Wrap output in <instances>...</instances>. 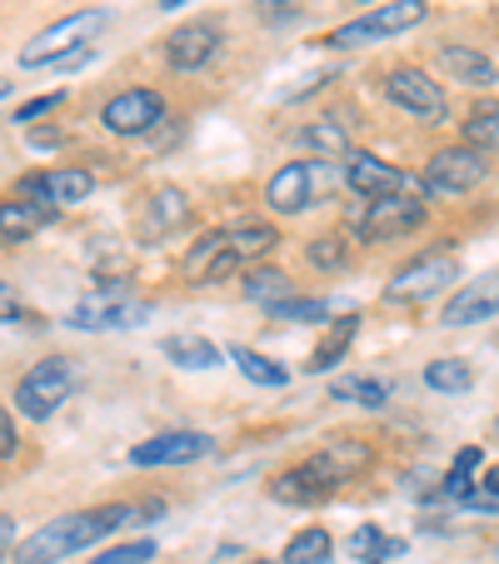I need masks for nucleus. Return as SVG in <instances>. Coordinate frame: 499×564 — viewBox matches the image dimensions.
<instances>
[{"label":"nucleus","mask_w":499,"mask_h":564,"mask_svg":"<svg viewBox=\"0 0 499 564\" xmlns=\"http://www.w3.org/2000/svg\"><path fill=\"white\" fill-rule=\"evenodd\" d=\"M150 514H160V500H150V505H106V510L61 514V520L41 524L31 540H21L15 564H61V560H70V554L90 550L96 540H106V534L126 530L130 520H150Z\"/></svg>","instance_id":"f257e3e1"},{"label":"nucleus","mask_w":499,"mask_h":564,"mask_svg":"<svg viewBox=\"0 0 499 564\" xmlns=\"http://www.w3.org/2000/svg\"><path fill=\"white\" fill-rule=\"evenodd\" d=\"M280 246V230L270 220H240V225H225V230H205L181 260V275L191 285H215L225 280L230 270L240 265H256L260 256Z\"/></svg>","instance_id":"f03ea898"},{"label":"nucleus","mask_w":499,"mask_h":564,"mask_svg":"<svg viewBox=\"0 0 499 564\" xmlns=\"http://www.w3.org/2000/svg\"><path fill=\"white\" fill-rule=\"evenodd\" d=\"M110 25L106 11H70L61 15L55 25H45L41 35H31V41L21 45V70H45L51 61H61L65 51H75V45H96V35Z\"/></svg>","instance_id":"7ed1b4c3"},{"label":"nucleus","mask_w":499,"mask_h":564,"mask_svg":"<svg viewBox=\"0 0 499 564\" xmlns=\"http://www.w3.org/2000/svg\"><path fill=\"white\" fill-rule=\"evenodd\" d=\"M150 315H155V310H150L145 300H135L130 290L100 285V290H90L86 300H75L65 325H75V330H140Z\"/></svg>","instance_id":"20e7f679"},{"label":"nucleus","mask_w":499,"mask_h":564,"mask_svg":"<svg viewBox=\"0 0 499 564\" xmlns=\"http://www.w3.org/2000/svg\"><path fill=\"white\" fill-rule=\"evenodd\" d=\"M70 390H75V365L65 355H51V360L25 370V380L15 384V405H21L25 420H51L70 400Z\"/></svg>","instance_id":"39448f33"},{"label":"nucleus","mask_w":499,"mask_h":564,"mask_svg":"<svg viewBox=\"0 0 499 564\" xmlns=\"http://www.w3.org/2000/svg\"><path fill=\"white\" fill-rule=\"evenodd\" d=\"M430 15L425 0H390V6H380V11L360 15V21L340 25L335 31V41L329 45H340V51H355V45H375V41H390V35H404L414 31V25Z\"/></svg>","instance_id":"423d86ee"},{"label":"nucleus","mask_w":499,"mask_h":564,"mask_svg":"<svg viewBox=\"0 0 499 564\" xmlns=\"http://www.w3.org/2000/svg\"><path fill=\"white\" fill-rule=\"evenodd\" d=\"M489 175V160H485V150H475V145H445V150H435L430 155V165H425V191H435V195H465V191H475L479 181Z\"/></svg>","instance_id":"0eeeda50"},{"label":"nucleus","mask_w":499,"mask_h":564,"mask_svg":"<svg viewBox=\"0 0 499 564\" xmlns=\"http://www.w3.org/2000/svg\"><path fill=\"white\" fill-rule=\"evenodd\" d=\"M345 185L355 195H365V200H380V195H425V185L414 181V175H404L400 165L370 155V150H350L345 155Z\"/></svg>","instance_id":"6e6552de"},{"label":"nucleus","mask_w":499,"mask_h":564,"mask_svg":"<svg viewBox=\"0 0 499 564\" xmlns=\"http://www.w3.org/2000/svg\"><path fill=\"white\" fill-rule=\"evenodd\" d=\"M384 96L394 100V106L404 110V116H414L420 126H440L445 120V90L430 80L420 65H400V70L384 75Z\"/></svg>","instance_id":"1a4fd4ad"},{"label":"nucleus","mask_w":499,"mask_h":564,"mask_svg":"<svg viewBox=\"0 0 499 564\" xmlns=\"http://www.w3.org/2000/svg\"><path fill=\"white\" fill-rule=\"evenodd\" d=\"M449 285H459V260L449 250H430V256L410 260L404 270H394L390 300H430Z\"/></svg>","instance_id":"9d476101"},{"label":"nucleus","mask_w":499,"mask_h":564,"mask_svg":"<svg viewBox=\"0 0 499 564\" xmlns=\"http://www.w3.org/2000/svg\"><path fill=\"white\" fill-rule=\"evenodd\" d=\"M425 195H380V200L365 205L360 215V240H394V235H410L425 225Z\"/></svg>","instance_id":"9b49d317"},{"label":"nucleus","mask_w":499,"mask_h":564,"mask_svg":"<svg viewBox=\"0 0 499 564\" xmlns=\"http://www.w3.org/2000/svg\"><path fill=\"white\" fill-rule=\"evenodd\" d=\"M96 191V175L80 171V165H55V171L25 175L21 181V200L45 205V210H61V205H80Z\"/></svg>","instance_id":"f8f14e48"},{"label":"nucleus","mask_w":499,"mask_h":564,"mask_svg":"<svg viewBox=\"0 0 499 564\" xmlns=\"http://www.w3.org/2000/svg\"><path fill=\"white\" fill-rule=\"evenodd\" d=\"M215 449V440L205 430H171V435H155L145 445L130 449V465L140 469H160V465H195Z\"/></svg>","instance_id":"ddd939ff"},{"label":"nucleus","mask_w":499,"mask_h":564,"mask_svg":"<svg viewBox=\"0 0 499 564\" xmlns=\"http://www.w3.org/2000/svg\"><path fill=\"white\" fill-rule=\"evenodd\" d=\"M100 120H106L110 135H145L165 120V96L160 90H120Z\"/></svg>","instance_id":"4468645a"},{"label":"nucleus","mask_w":499,"mask_h":564,"mask_svg":"<svg viewBox=\"0 0 499 564\" xmlns=\"http://www.w3.org/2000/svg\"><path fill=\"white\" fill-rule=\"evenodd\" d=\"M370 459H375L370 445H360V440H329L325 449H315V455L305 459V469L335 490V485H350L360 469H370Z\"/></svg>","instance_id":"2eb2a0df"},{"label":"nucleus","mask_w":499,"mask_h":564,"mask_svg":"<svg viewBox=\"0 0 499 564\" xmlns=\"http://www.w3.org/2000/svg\"><path fill=\"white\" fill-rule=\"evenodd\" d=\"M215 55H220V25L215 21H185L181 31L165 41V61H171L175 70H200Z\"/></svg>","instance_id":"dca6fc26"},{"label":"nucleus","mask_w":499,"mask_h":564,"mask_svg":"<svg viewBox=\"0 0 499 564\" xmlns=\"http://www.w3.org/2000/svg\"><path fill=\"white\" fill-rule=\"evenodd\" d=\"M265 200H270V210H275V215L310 210V200H315V165H305V160H290V165H280V171L270 175Z\"/></svg>","instance_id":"f3484780"},{"label":"nucleus","mask_w":499,"mask_h":564,"mask_svg":"<svg viewBox=\"0 0 499 564\" xmlns=\"http://www.w3.org/2000/svg\"><path fill=\"white\" fill-rule=\"evenodd\" d=\"M499 310V270H489V275H479L475 285H459V295L445 305V325L449 330H459V325H475V319H489Z\"/></svg>","instance_id":"a211bd4d"},{"label":"nucleus","mask_w":499,"mask_h":564,"mask_svg":"<svg viewBox=\"0 0 499 564\" xmlns=\"http://www.w3.org/2000/svg\"><path fill=\"white\" fill-rule=\"evenodd\" d=\"M440 65H445V75H455L459 86H499V65L489 61V55L469 51V45H440Z\"/></svg>","instance_id":"6ab92c4d"},{"label":"nucleus","mask_w":499,"mask_h":564,"mask_svg":"<svg viewBox=\"0 0 499 564\" xmlns=\"http://www.w3.org/2000/svg\"><path fill=\"white\" fill-rule=\"evenodd\" d=\"M191 215V205H185V195L175 191V185H160L155 195H150L145 205H140V235L145 240H155V235H171L175 225Z\"/></svg>","instance_id":"aec40b11"},{"label":"nucleus","mask_w":499,"mask_h":564,"mask_svg":"<svg viewBox=\"0 0 499 564\" xmlns=\"http://www.w3.org/2000/svg\"><path fill=\"white\" fill-rule=\"evenodd\" d=\"M355 330H360V315H340L335 325L325 330V340L310 350V360H305V370L310 375H325V370H335V365L350 355V345H355Z\"/></svg>","instance_id":"412c9836"},{"label":"nucleus","mask_w":499,"mask_h":564,"mask_svg":"<svg viewBox=\"0 0 499 564\" xmlns=\"http://www.w3.org/2000/svg\"><path fill=\"white\" fill-rule=\"evenodd\" d=\"M270 495H275L280 505H319V500H329L335 490H329L325 479H315L305 465H300V469H285V475L270 479Z\"/></svg>","instance_id":"4be33fe9"},{"label":"nucleus","mask_w":499,"mask_h":564,"mask_svg":"<svg viewBox=\"0 0 499 564\" xmlns=\"http://www.w3.org/2000/svg\"><path fill=\"white\" fill-rule=\"evenodd\" d=\"M55 210H45V205H31V200H6L0 205V240H11V246H21V240H31L35 230H41L45 220H51Z\"/></svg>","instance_id":"5701e85b"},{"label":"nucleus","mask_w":499,"mask_h":564,"mask_svg":"<svg viewBox=\"0 0 499 564\" xmlns=\"http://www.w3.org/2000/svg\"><path fill=\"white\" fill-rule=\"evenodd\" d=\"M160 350L171 355L181 370H215V365H220V345L200 340V335H165Z\"/></svg>","instance_id":"b1692460"},{"label":"nucleus","mask_w":499,"mask_h":564,"mask_svg":"<svg viewBox=\"0 0 499 564\" xmlns=\"http://www.w3.org/2000/svg\"><path fill=\"white\" fill-rule=\"evenodd\" d=\"M230 360L240 365V375H245L250 384H265V390H280V384H290V370H285V365L270 360V355H260V350H250V345H235Z\"/></svg>","instance_id":"393cba45"},{"label":"nucleus","mask_w":499,"mask_h":564,"mask_svg":"<svg viewBox=\"0 0 499 564\" xmlns=\"http://www.w3.org/2000/svg\"><path fill=\"white\" fill-rule=\"evenodd\" d=\"M329 400H340V405L380 410L384 400H390V384H384V380H365V375H340V380L329 384Z\"/></svg>","instance_id":"a878e982"},{"label":"nucleus","mask_w":499,"mask_h":564,"mask_svg":"<svg viewBox=\"0 0 499 564\" xmlns=\"http://www.w3.org/2000/svg\"><path fill=\"white\" fill-rule=\"evenodd\" d=\"M245 300H256V305H280V300H290V275L275 265H250L245 270Z\"/></svg>","instance_id":"bb28decb"},{"label":"nucleus","mask_w":499,"mask_h":564,"mask_svg":"<svg viewBox=\"0 0 499 564\" xmlns=\"http://www.w3.org/2000/svg\"><path fill=\"white\" fill-rule=\"evenodd\" d=\"M329 554H335V540H329L319 524H310V530H300L295 540L285 544V560L280 564H325Z\"/></svg>","instance_id":"cd10ccee"},{"label":"nucleus","mask_w":499,"mask_h":564,"mask_svg":"<svg viewBox=\"0 0 499 564\" xmlns=\"http://www.w3.org/2000/svg\"><path fill=\"white\" fill-rule=\"evenodd\" d=\"M425 384L440 394H459L475 384V370H469V360H435L425 365Z\"/></svg>","instance_id":"c85d7f7f"},{"label":"nucleus","mask_w":499,"mask_h":564,"mask_svg":"<svg viewBox=\"0 0 499 564\" xmlns=\"http://www.w3.org/2000/svg\"><path fill=\"white\" fill-rule=\"evenodd\" d=\"M345 550H350L360 564H384V560H390V554H400V544H390V540H384V534H380V524H360V530L350 534V544H345Z\"/></svg>","instance_id":"c756f323"},{"label":"nucleus","mask_w":499,"mask_h":564,"mask_svg":"<svg viewBox=\"0 0 499 564\" xmlns=\"http://www.w3.org/2000/svg\"><path fill=\"white\" fill-rule=\"evenodd\" d=\"M465 145L475 150H499V106H479L465 120Z\"/></svg>","instance_id":"7c9ffc66"},{"label":"nucleus","mask_w":499,"mask_h":564,"mask_svg":"<svg viewBox=\"0 0 499 564\" xmlns=\"http://www.w3.org/2000/svg\"><path fill=\"white\" fill-rule=\"evenodd\" d=\"M300 140H305L310 150H325V155H335V160L350 155V140H345V130L329 126V120H319V126H305V135H300Z\"/></svg>","instance_id":"2f4dec72"},{"label":"nucleus","mask_w":499,"mask_h":564,"mask_svg":"<svg viewBox=\"0 0 499 564\" xmlns=\"http://www.w3.org/2000/svg\"><path fill=\"white\" fill-rule=\"evenodd\" d=\"M155 560V540H130V544H116V550H100L90 564H145Z\"/></svg>","instance_id":"473e14b6"},{"label":"nucleus","mask_w":499,"mask_h":564,"mask_svg":"<svg viewBox=\"0 0 499 564\" xmlns=\"http://www.w3.org/2000/svg\"><path fill=\"white\" fill-rule=\"evenodd\" d=\"M270 315L275 319H300V325H305V319H325L329 315V300H280V305H270Z\"/></svg>","instance_id":"72a5a7b5"},{"label":"nucleus","mask_w":499,"mask_h":564,"mask_svg":"<svg viewBox=\"0 0 499 564\" xmlns=\"http://www.w3.org/2000/svg\"><path fill=\"white\" fill-rule=\"evenodd\" d=\"M310 260H315L319 270H340L345 265V246L335 240V235H319L315 246H310Z\"/></svg>","instance_id":"f704fd0d"},{"label":"nucleus","mask_w":499,"mask_h":564,"mask_svg":"<svg viewBox=\"0 0 499 564\" xmlns=\"http://www.w3.org/2000/svg\"><path fill=\"white\" fill-rule=\"evenodd\" d=\"M61 100H65V90H51V96H35L31 106H21V110H15V126H31V120L51 116V110L61 106Z\"/></svg>","instance_id":"c9c22d12"},{"label":"nucleus","mask_w":499,"mask_h":564,"mask_svg":"<svg viewBox=\"0 0 499 564\" xmlns=\"http://www.w3.org/2000/svg\"><path fill=\"white\" fill-rule=\"evenodd\" d=\"M96 61V45H75V51H65L61 61H51L55 70H80V65H90Z\"/></svg>","instance_id":"e433bc0d"},{"label":"nucleus","mask_w":499,"mask_h":564,"mask_svg":"<svg viewBox=\"0 0 499 564\" xmlns=\"http://www.w3.org/2000/svg\"><path fill=\"white\" fill-rule=\"evenodd\" d=\"M21 315H25V305L15 295V285H0V319H21Z\"/></svg>","instance_id":"4c0bfd02"},{"label":"nucleus","mask_w":499,"mask_h":564,"mask_svg":"<svg viewBox=\"0 0 499 564\" xmlns=\"http://www.w3.org/2000/svg\"><path fill=\"white\" fill-rule=\"evenodd\" d=\"M15 455V420L0 410V459H11Z\"/></svg>","instance_id":"58836bf2"},{"label":"nucleus","mask_w":499,"mask_h":564,"mask_svg":"<svg viewBox=\"0 0 499 564\" xmlns=\"http://www.w3.org/2000/svg\"><path fill=\"white\" fill-rule=\"evenodd\" d=\"M449 469H465V475H475V469H479V445H465V449H459Z\"/></svg>","instance_id":"ea45409f"},{"label":"nucleus","mask_w":499,"mask_h":564,"mask_svg":"<svg viewBox=\"0 0 499 564\" xmlns=\"http://www.w3.org/2000/svg\"><path fill=\"white\" fill-rule=\"evenodd\" d=\"M479 490L495 495V500H499V465H495V469H485V479H479Z\"/></svg>","instance_id":"a19ab883"},{"label":"nucleus","mask_w":499,"mask_h":564,"mask_svg":"<svg viewBox=\"0 0 499 564\" xmlns=\"http://www.w3.org/2000/svg\"><path fill=\"white\" fill-rule=\"evenodd\" d=\"M15 540V520L11 514H0V544H11Z\"/></svg>","instance_id":"79ce46f5"},{"label":"nucleus","mask_w":499,"mask_h":564,"mask_svg":"<svg viewBox=\"0 0 499 564\" xmlns=\"http://www.w3.org/2000/svg\"><path fill=\"white\" fill-rule=\"evenodd\" d=\"M185 0H160V11H181Z\"/></svg>","instance_id":"37998d69"},{"label":"nucleus","mask_w":499,"mask_h":564,"mask_svg":"<svg viewBox=\"0 0 499 564\" xmlns=\"http://www.w3.org/2000/svg\"><path fill=\"white\" fill-rule=\"evenodd\" d=\"M6 96H11V80H0V100H6Z\"/></svg>","instance_id":"c03bdc74"},{"label":"nucleus","mask_w":499,"mask_h":564,"mask_svg":"<svg viewBox=\"0 0 499 564\" xmlns=\"http://www.w3.org/2000/svg\"><path fill=\"white\" fill-rule=\"evenodd\" d=\"M495 435H499V420H495Z\"/></svg>","instance_id":"a18cd8bd"},{"label":"nucleus","mask_w":499,"mask_h":564,"mask_svg":"<svg viewBox=\"0 0 499 564\" xmlns=\"http://www.w3.org/2000/svg\"><path fill=\"white\" fill-rule=\"evenodd\" d=\"M280 6H285V0H280Z\"/></svg>","instance_id":"49530a36"}]
</instances>
